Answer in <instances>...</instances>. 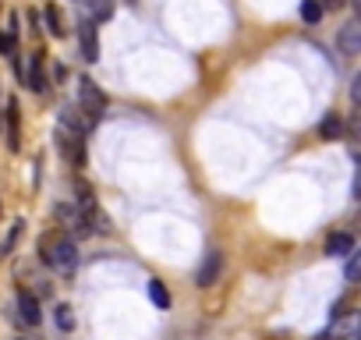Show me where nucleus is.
I'll return each instance as SVG.
<instances>
[{
    "label": "nucleus",
    "mask_w": 361,
    "mask_h": 340,
    "mask_svg": "<svg viewBox=\"0 0 361 340\" xmlns=\"http://www.w3.org/2000/svg\"><path fill=\"white\" fill-rule=\"evenodd\" d=\"M43 259H47V266L54 273L71 277L78 269V245H75V238H68V234H47L43 238Z\"/></svg>",
    "instance_id": "obj_1"
},
{
    "label": "nucleus",
    "mask_w": 361,
    "mask_h": 340,
    "mask_svg": "<svg viewBox=\"0 0 361 340\" xmlns=\"http://www.w3.org/2000/svg\"><path fill=\"white\" fill-rule=\"evenodd\" d=\"M357 336H361V312H343L315 340H357Z\"/></svg>",
    "instance_id": "obj_2"
},
{
    "label": "nucleus",
    "mask_w": 361,
    "mask_h": 340,
    "mask_svg": "<svg viewBox=\"0 0 361 340\" xmlns=\"http://www.w3.org/2000/svg\"><path fill=\"white\" fill-rule=\"evenodd\" d=\"M57 149H61V156L71 163V166H85V135H78V131H71V128H57Z\"/></svg>",
    "instance_id": "obj_3"
},
{
    "label": "nucleus",
    "mask_w": 361,
    "mask_h": 340,
    "mask_svg": "<svg viewBox=\"0 0 361 340\" xmlns=\"http://www.w3.org/2000/svg\"><path fill=\"white\" fill-rule=\"evenodd\" d=\"M78 107H82L85 114H92L96 121L103 117V110H106V96H103V89H99L92 78H82V82H78Z\"/></svg>",
    "instance_id": "obj_4"
},
{
    "label": "nucleus",
    "mask_w": 361,
    "mask_h": 340,
    "mask_svg": "<svg viewBox=\"0 0 361 340\" xmlns=\"http://www.w3.org/2000/svg\"><path fill=\"white\" fill-rule=\"evenodd\" d=\"M336 50H340L343 57H357V54H361V18H354V22H347V25L340 29Z\"/></svg>",
    "instance_id": "obj_5"
},
{
    "label": "nucleus",
    "mask_w": 361,
    "mask_h": 340,
    "mask_svg": "<svg viewBox=\"0 0 361 340\" xmlns=\"http://www.w3.org/2000/svg\"><path fill=\"white\" fill-rule=\"evenodd\" d=\"M78 50H82V61H85V64H96V61H99L96 22H82V29H78Z\"/></svg>",
    "instance_id": "obj_6"
},
{
    "label": "nucleus",
    "mask_w": 361,
    "mask_h": 340,
    "mask_svg": "<svg viewBox=\"0 0 361 340\" xmlns=\"http://www.w3.org/2000/svg\"><path fill=\"white\" fill-rule=\"evenodd\" d=\"M61 124L71 128V131H78V135H89V131L96 128V117L85 114L82 107H64V110H61Z\"/></svg>",
    "instance_id": "obj_7"
},
{
    "label": "nucleus",
    "mask_w": 361,
    "mask_h": 340,
    "mask_svg": "<svg viewBox=\"0 0 361 340\" xmlns=\"http://www.w3.org/2000/svg\"><path fill=\"white\" fill-rule=\"evenodd\" d=\"M220 273H224V255H220V252H209V255L202 259L199 273H195V284H199V287H213V284L220 280Z\"/></svg>",
    "instance_id": "obj_8"
},
{
    "label": "nucleus",
    "mask_w": 361,
    "mask_h": 340,
    "mask_svg": "<svg viewBox=\"0 0 361 340\" xmlns=\"http://www.w3.org/2000/svg\"><path fill=\"white\" fill-rule=\"evenodd\" d=\"M18 315L25 326H39L43 322V312H39V301L32 291H18Z\"/></svg>",
    "instance_id": "obj_9"
},
{
    "label": "nucleus",
    "mask_w": 361,
    "mask_h": 340,
    "mask_svg": "<svg viewBox=\"0 0 361 340\" xmlns=\"http://www.w3.org/2000/svg\"><path fill=\"white\" fill-rule=\"evenodd\" d=\"M350 252H354V238H350L347 231H336V234L326 238V255H333V259H347Z\"/></svg>",
    "instance_id": "obj_10"
},
{
    "label": "nucleus",
    "mask_w": 361,
    "mask_h": 340,
    "mask_svg": "<svg viewBox=\"0 0 361 340\" xmlns=\"http://www.w3.org/2000/svg\"><path fill=\"white\" fill-rule=\"evenodd\" d=\"M343 135V121H340V114H326L322 121H319V138L322 142H336Z\"/></svg>",
    "instance_id": "obj_11"
},
{
    "label": "nucleus",
    "mask_w": 361,
    "mask_h": 340,
    "mask_svg": "<svg viewBox=\"0 0 361 340\" xmlns=\"http://www.w3.org/2000/svg\"><path fill=\"white\" fill-rule=\"evenodd\" d=\"M29 89L32 92H43L47 82H43V54H32L29 57Z\"/></svg>",
    "instance_id": "obj_12"
},
{
    "label": "nucleus",
    "mask_w": 361,
    "mask_h": 340,
    "mask_svg": "<svg viewBox=\"0 0 361 340\" xmlns=\"http://www.w3.org/2000/svg\"><path fill=\"white\" fill-rule=\"evenodd\" d=\"M322 15H326L322 0H301V22H305V25H319Z\"/></svg>",
    "instance_id": "obj_13"
},
{
    "label": "nucleus",
    "mask_w": 361,
    "mask_h": 340,
    "mask_svg": "<svg viewBox=\"0 0 361 340\" xmlns=\"http://www.w3.org/2000/svg\"><path fill=\"white\" fill-rule=\"evenodd\" d=\"M343 277H347V284H361V248H357V245H354V252L347 255Z\"/></svg>",
    "instance_id": "obj_14"
},
{
    "label": "nucleus",
    "mask_w": 361,
    "mask_h": 340,
    "mask_svg": "<svg viewBox=\"0 0 361 340\" xmlns=\"http://www.w3.org/2000/svg\"><path fill=\"white\" fill-rule=\"evenodd\" d=\"M85 8H89V22H106L110 15H114V8H110V0H85Z\"/></svg>",
    "instance_id": "obj_15"
},
{
    "label": "nucleus",
    "mask_w": 361,
    "mask_h": 340,
    "mask_svg": "<svg viewBox=\"0 0 361 340\" xmlns=\"http://www.w3.org/2000/svg\"><path fill=\"white\" fill-rule=\"evenodd\" d=\"M8 128H11V149H22V135H18V103H8Z\"/></svg>",
    "instance_id": "obj_16"
},
{
    "label": "nucleus",
    "mask_w": 361,
    "mask_h": 340,
    "mask_svg": "<svg viewBox=\"0 0 361 340\" xmlns=\"http://www.w3.org/2000/svg\"><path fill=\"white\" fill-rule=\"evenodd\" d=\"M149 298L156 308H170V291L159 284V280H149Z\"/></svg>",
    "instance_id": "obj_17"
},
{
    "label": "nucleus",
    "mask_w": 361,
    "mask_h": 340,
    "mask_svg": "<svg viewBox=\"0 0 361 340\" xmlns=\"http://www.w3.org/2000/svg\"><path fill=\"white\" fill-rule=\"evenodd\" d=\"M54 319H57V326H61L64 333L75 329V312H71V305H57V308H54Z\"/></svg>",
    "instance_id": "obj_18"
},
{
    "label": "nucleus",
    "mask_w": 361,
    "mask_h": 340,
    "mask_svg": "<svg viewBox=\"0 0 361 340\" xmlns=\"http://www.w3.org/2000/svg\"><path fill=\"white\" fill-rule=\"evenodd\" d=\"M47 29H50L54 36H64V18H61V11H57L54 4L47 8Z\"/></svg>",
    "instance_id": "obj_19"
},
{
    "label": "nucleus",
    "mask_w": 361,
    "mask_h": 340,
    "mask_svg": "<svg viewBox=\"0 0 361 340\" xmlns=\"http://www.w3.org/2000/svg\"><path fill=\"white\" fill-rule=\"evenodd\" d=\"M22 227H25V220H15V224H11V231H8V238H4V245H0V255H8V252L15 248V241H18V234H22Z\"/></svg>",
    "instance_id": "obj_20"
},
{
    "label": "nucleus",
    "mask_w": 361,
    "mask_h": 340,
    "mask_svg": "<svg viewBox=\"0 0 361 340\" xmlns=\"http://www.w3.org/2000/svg\"><path fill=\"white\" fill-rule=\"evenodd\" d=\"M350 103H354V107H361V71L350 78Z\"/></svg>",
    "instance_id": "obj_21"
},
{
    "label": "nucleus",
    "mask_w": 361,
    "mask_h": 340,
    "mask_svg": "<svg viewBox=\"0 0 361 340\" xmlns=\"http://www.w3.org/2000/svg\"><path fill=\"white\" fill-rule=\"evenodd\" d=\"M354 163H357V174H354V199L361 202V152H354Z\"/></svg>",
    "instance_id": "obj_22"
},
{
    "label": "nucleus",
    "mask_w": 361,
    "mask_h": 340,
    "mask_svg": "<svg viewBox=\"0 0 361 340\" xmlns=\"http://www.w3.org/2000/svg\"><path fill=\"white\" fill-rule=\"evenodd\" d=\"M0 54H15V36H0Z\"/></svg>",
    "instance_id": "obj_23"
},
{
    "label": "nucleus",
    "mask_w": 361,
    "mask_h": 340,
    "mask_svg": "<svg viewBox=\"0 0 361 340\" xmlns=\"http://www.w3.org/2000/svg\"><path fill=\"white\" fill-rule=\"evenodd\" d=\"M350 138H361V117H357V121L350 124Z\"/></svg>",
    "instance_id": "obj_24"
},
{
    "label": "nucleus",
    "mask_w": 361,
    "mask_h": 340,
    "mask_svg": "<svg viewBox=\"0 0 361 340\" xmlns=\"http://www.w3.org/2000/svg\"><path fill=\"white\" fill-rule=\"evenodd\" d=\"M350 4H354V8H357V15H361V0H350Z\"/></svg>",
    "instance_id": "obj_25"
}]
</instances>
